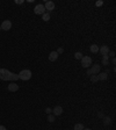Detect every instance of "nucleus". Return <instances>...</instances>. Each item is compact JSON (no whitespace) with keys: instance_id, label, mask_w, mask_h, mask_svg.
<instances>
[{"instance_id":"5","label":"nucleus","mask_w":116,"mask_h":130,"mask_svg":"<svg viewBox=\"0 0 116 130\" xmlns=\"http://www.w3.org/2000/svg\"><path fill=\"white\" fill-rule=\"evenodd\" d=\"M1 29H2V30H9V29H11V28H12V22H11V21H9V20H5V21H4V22H2V23H1Z\"/></svg>"},{"instance_id":"13","label":"nucleus","mask_w":116,"mask_h":130,"mask_svg":"<svg viewBox=\"0 0 116 130\" xmlns=\"http://www.w3.org/2000/svg\"><path fill=\"white\" fill-rule=\"evenodd\" d=\"M90 52H93V53H97V52H99V46H97V44H92V46H90Z\"/></svg>"},{"instance_id":"6","label":"nucleus","mask_w":116,"mask_h":130,"mask_svg":"<svg viewBox=\"0 0 116 130\" xmlns=\"http://www.w3.org/2000/svg\"><path fill=\"white\" fill-rule=\"evenodd\" d=\"M44 8H45V11H48V12L53 11V9H55V4H53V1H45Z\"/></svg>"},{"instance_id":"3","label":"nucleus","mask_w":116,"mask_h":130,"mask_svg":"<svg viewBox=\"0 0 116 130\" xmlns=\"http://www.w3.org/2000/svg\"><path fill=\"white\" fill-rule=\"evenodd\" d=\"M81 65H83V67H85V69H88L90 65H92V58H90V56H83V58H81Z\"/></svg>"},{"instance_id":"17","label":"nucleus","mask_w":116,"mask_h":130,"mask_svg":"<svg viewBox=\"0 0 116 130\" xmlns=\"http://www.w3.org/2000/svg\"><path fill=\"white\" fill-rule=\"evenodd\" d=\"M90 81H92V83H97V81H99L97 74H92V76H90Z\"/></svg>"},{"instance_id":"8","label":"nucleus","mask_w":116,"mask_h":130,"mask_svg":"<svg viewBox=\"0 0 116 130\" xmlns=\"http://www.w3.org/2000/svg\"><path fill=\"white\" fill-rule=\"evenodd\" d=\"M8 91L9 92H16L18 90H19V85L16 84V83H14V81H12L11 84H8Z\"/></svg>"},{"instance_id":"22","label":"nucleus","mask_w":116,"mask_h":130,"mask_svg":"<svg viewBox=\"0 0 116 130\" xmlns=\"http://www.w3.org/2000/svg\"><path fill=\"white\" fill-rule=\"evenodd\" d=\"M97 116L100 117V118H103V117H104V115H103L102 111H99V113H97Z\"/></svg>"},{"instance_id":"23","label":"nucleus","mask_w":116,"mask_h":130,"mask_svg":"<svg viewBox=\"0 0 116 130\" xmlns=\"http://www.w3.org/2000/svg\"><path fill=\"white\" fill-rule=\"evenodd\" d=\"M63 51H64V49H63V48H58L57 53H58V55H59V53H63Z\"/></svg>"},{"instance_id":"21","label":"nucleus","mask_w":116,"mask_h":130,"mask_svg":"<svg viewBox=\"0 0 116 130\" xmlns=\"http://www.w3.org/2000/svg\"><path fill=\"white\" fill-rule=\"evenodd\" d=\"M45 113H46V114H51V113H52V109L48 107V108H45Z\"/></svg>"},{"instance_id":"32","label":"nucleus","mask_w":116,"mask_h":130,"mask_svg":"<svg viewBox=\"0 0 116 130\" xmlns=\"http://www.w3.org/2000/svg\"><path fill=\"white\" fill-rule=\"evenodd\" d=\"M0 30H1V27H0Z\"/></svg>"},{"instance_id":"7","label":"nucleus","mask_w":116,"mask_h":130,"mask_svg":"<svg viewBox=\"0 0 116 130\" xmlns=\"http://www.w3.org/2000/svg\"><path fill=\"white\" fill-rule=\"evenodd\" d=\"M100 69H101V65H100V64H94L90 69V73H92V74H97V73L100 72Z\"/></svg>"},{"instance_id":"4","label":"nucleus","mask_w":116,"mask_h":130,"mask_svg":"<svg viewBox=\"0 0 116 130\" xmlns=\"http://www.w3.org/2000/svg\"><path fill=\"white\" fill-rule=\"evenodd\" d=\"M34 13L37 14V15H42V14H44L45 13L44 5H42V4L36 5V6H35V8H34Z\"/></svg>"},{"instance_id":"18","label":"nucleus","mask_w":116,"mask_h":130,"mask_svg":"<svg viewBox=\"0 0 116 130\" xmlns=\"http://www.w3.org/2000/svg\"><path fill=\"white\" fill-rule=\"evenodd\" d=\"M74 58L76 59H81L83 58V53H81V52H76V53H74Z\"/></svg>"},{"instance_id":"30","label":"nucleus","mask_w":116,"mask_h":130,"mask_svg":"<svg viewBox=\"0 0 116 130\" xmlns=\"http://www.w3.org/2000/svg\"><path fill=\"white\" fill-rule=\"evenodd\" d=\"M113 64H116V59H115V57L113 58Z\"/></svg>"},{"instance_id":"20","label":"nucleus","mask_w":116,"mask_h":130,"mask_svg":"<svg viewBox=\"0 0 116 130\" xmlns=\"http://www.w3.org/2000/svg\"><path fill=\"white\" fill-rule=\"evenodd\" d=\"M95 5H97V7H101L103 5V1H101V0H100V1H97Z\"/></svg>"},{"instance_id":"16","label":"nucleus","mask_w":116,"mask_h":130,"mask_svg":"<svg viewBox=\"0 0 116 130\" xmlns=\"http://www.w3.org/2000/svg\"><path fill=\"white\" fill-rule=\"evenodd\" d=\"M42 20L45 21V22H46V21H49V20H50V14H49V13L42 14Z\"/></svg>"},{"instance_id":"12","label":"nucleus","mask_w":116,"mask_h":130,"mask_svg":"<svg viewBox=\"0 0 116 130\" xmlns=\"http://www.w3.org/2000/svg\"><path fill=\"white\" fill-rule=\"evenodd\" d=\"M107 78H108V74L106 72H99V74H97L99 80H107Z\"/></svg>"},{"instance_id":"11","label":"nucleus","mask_w":116,"mask_h":130,"mask_svg":"<svg viewBox=\"0 0 116 130\" xmlns=\"http://www.w3.org/2000/svg\"><path fill=\"white\" fill-rule=\"evenodd\" d=\"M58 56H59V55L57 53V51H51L49 53V60H50V62H55V60H57Z\"/></svg>"},{"instance_id":"19","label":"nucleus","mask_w":116,"mask_h":130,"mask_svg":"<svg viewBox=\"0 0 116 130\" xmlns=\"http://www.w3.org/2000/svg\"><path fill=\"white\" fill-rule=\"evenodd\" d=\"M48 121L52 123V122H55V115H51V114H49V116H48Z\"/></svg>"},{"instance_id":"2","label":"nucleus","mask_w":116,"mask_h":130,"mask_svg":"<svg viewBox=\"0 0 116 130\" xmlns=\"http://www.w3.org/2000/svg\"><path fill=\"white\" fill-rule=\"evenodd\" d=\"M30 78H32V71L30 70H22L19 73V79L23 80V81H27Z\"/></svg>"},{"instance_id":"29","label":"nucleus","mask_w":116,"mask_h":130,"mask_svg":"<svg viewBox=\"0 0 116 130\" xmlns=\"http://www.w3.org/2000/svg\"><path fill=\"white\" fill-rule=\"evenodd\" d=\"M87 74H88V76H92V73H90V69L87 70Z\"/></svg>"},{"instance_id":"1","label":"nucleus","mask_w":116,"mask_h":130,"mask_svg":"<svg viewBox=\"0 0 116 130\" xmlns=\"http://www.w3.org/2000/svg\"><path fill=\"white\" fill-rule=\"evenodd\" d=\"M0 79L5 80V81H11V83L14 81V83H16L19 80V74L8 71L7 69H0Z\"/></svg>"},{"instance_id":"9","label":"nucleus","mask_w":116,"mask_h":130,"mask_svg":"<svg viewBox=\"0 0 116 130\" xmlns=\"http://www.w3.org/2000/svg\"><path fill=\"white\" fill-rule=\"evenodd\" d=\"M99 51H100V53H101L102 56H106V55H108V52H109V46H99Z\"/></svg>"},{"instance_id":"28","label":"nucleus","mask_w":116,"mask_h":130,"mask_svg":"<svg viewBox=\"0 0 116 130\" xmlns=\"http://www.w3.org/2000/svg\"><path fill=\"white\" fill-rule=\"evenodd\" d=\"M0 130H7L6 127H4V125H0Z\"/></svg>"},{"instance_id":"24","label":"nucleus","mask_w":116,"mask_h":130,"mask_svg":"<svg viewBox=\"0 0 116 130\" xmlns=\"http://www.w3.org/2000/svg\"><path fill=\"white\" fill-rule=\"evenodd\" d=\"M108 55H109L110 57H113V58L115 57V52H114V51H109V52H108Z\"/></svg>"},{"instance_id":"15","label":"nucleus","mask_w":116,"mask_h":130,"mask_svg":"<svg viewBox=\"0 0 116 130\" xmlns=\"http://www.w3.org/2000/svg\"><path fill=\"white\" fill-rule=\"evenodd\" d=\"M85 127L83 123H77L76 125H74V130H84Z\"/></svg>"},{"instance_id":"26","label":"nucleus","mask_w":116,"mask_h":130,"mask_svg":"<svg viewBox=\"0 0 116 130\" xmlns=\"http://www.w3.org/2000/svg\"><path fill=\"white\" fill-rule=\"evenodd\" d=\"M108 58H109V56H108V55H106V56H103L102 60H108Z\"/></svg>"},{"instance_id":"14","label":"nucleus","mask_w":116,"mask_h":130,"mask_svg":"<svg viewBox=\"0 0 116 130\" xmlns=\"http://www.w3.org/2000/svg\"><path fill=\"white\" fill-rule=\"evenodd\" d=\"M103 124L104 125H109V124H111V118L108 116H104L103 117Z\"/></svg>"},{"instance_id":"31","label":"nucleus","mask_w":116,"mask_h":130,"mask_svg":"<svg viewBox=\"0 0 116 130\" xmlns=\"http://www.w3.org/2000/svg\"><path fill=\"white\" fill-rule=\"evenodd\" d=\"M84 130H90V129H84Z\"/></svg>"},{"instance_id":"27","label":"nucleus","mask_w":116,"mask_h":130,"mask_svg":"<svg viewBox=\"0 0 116 130\" xmlns=\"http://www.w3.org/2000/svg\"><path fill=\"white\" fill-rule=\"evenodd\" d=\"M102 65H108V60H102Z\"/></svg>"},{"instance_id":"10","label":"nucleus","mask_w":116,"mask_h":130,"mask_svg":"<svg viewBox=\"0 0 116 130\" xmlns=\"http://www.w3.org/2000/svg\"><path fill=\"white\" fill-rule=\"evenodd\" d=\"M52 111H53V115H55V116H59V115L63 114V107H60V106H56V107L52 109Z\"/></svg>"},{"instance_id":"25","label":"nucleus","mask_w":116,"mask_h":130,"mask_svg":"<svg viewBox=\"0 0 116 130\" xmlns=\"http://www.w3.org/2000/svg\"><path fill=\"white\" fill-rule=\"evenodd\" d=\"M25 1L23 0H15V4H19V5H21V4H23Z\"/></svg>"}]
</instances>
